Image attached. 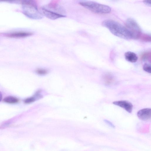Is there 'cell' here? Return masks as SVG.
I'll return each instance as SVG.
<instances>
[{
	"label": "cell",
	"instance_id": "52a82bcc",
	"mask_svg": "<svg viewBox=\"0 0 151 151\" xmlns=\"http://www.w3.org/2000/svg\"><path fill=\"white\" fill-rule=\"evenodd\" d=\"M137 115L138 118L141 120H148L151 118V109L147 108L140 109L137 112Z\"/></svg>",
	"mask_w": 151,
	"mask_h": 151
},
{
	"label": "cell",
	"instance_id": "2e32d148",
	"mask_svg": "<svg viewBox=\"0 0 151 151\" xmlns=\"http://www.w3.org/2000/svg\"><path fill=\"white\" fill-rule=\"evenodd\" d=\"M144 3L146 5L150 7L151 6V1L144 0L143 1Z\"/></svg>",
	"mask_w": 151,
	"mask_h": 151
},
{
	"label": "cell",
	"instance_id": "e0dca14e",
	"mask_svg": "<svg viewBox=\"0 0 151 151\" xmlns=\"http://www.w3.org/2000/svg\"><path fill=\"white\" fill-rule=\"evenodd\" d=\"M2 94L1 92L0 91V101L2 99Z\"/></svg>",
	"mask_w": 151,
	"mask_h": 151
},
{
	"label": "cell",
	"instance_id": "8992f818",
	"mask_svg": "<svg viewBox=\"0 0 151 151\" xmlns=\"http://www.w3.org/2000/svg\"><path fill=\"white\" fill-rule=\"evenodd\" d=\"M113 104L116 106L124 109L129 113L132 112L133 109V105L130 102L126 100H120L114 101Z\"/></svg>",
	"mask_w": 151,
	"mask_h": 151
},
{
	"label": "cell",
	"instance_id": "277c9868",
	"mask_svg": "<svg viewBox=\"0 0 151 151\" xmlns=\"http://www.w3.org/2000/svg\"><path fill=\"white\" fill-rule=\"evenodd\" d=\"M127 28L131 33L133 39L139 38L141 35L140 27L137 22L134 19L129 18L126 22Z\"/></svg>",
	"mask_w": 151,
	"mask_h": 151
},
{
	"label": "cell",
	"instance_id": "3957f363",
	"mask_svg": "<svg viewBox=\"0 0 151 151\" xmlns=\"http://www.w3.org/2000/svg\"><path fill=\"white\" fill-rule=\"evenodd\" d=\"M79 4L91 12L97 14H108L111 11L109 6L93 1H81Z\"/></svg>",
	"mask_w": 151,
	"mask_h": 151
},
{
	"label": "cell",
	"instance_id": "9a60e30c",
	"mask_svg": "<svg viewBox=\"0 0 151 151\" xmlns=\"http://www.w3.org/2000/svg\"><path fill=\"white\" fill-rule=\"evenodd\" d=\"M104 122L106 124L108 125L112 128H115V126L110 121L107 119H104Z\"/></svg>",
	"mask_w": 151,
	"mask_h": 151
},
{
	"label": "cell",
	"instance_id": "9c48e42d",
	"mask_svg": "<svg viewBox=\"0 0 151 151\" xmlns=\"http://www.w3.org/2000/svg\"><path fill=\"white\" fill-rule=\"evenodd\" d=\"M124 57L125 59L131 63H135L138 60V57L134 53L128 51L124 54Z\"/></svg>",
	"mask_w": 151,
	"mask_h": 151
},
{
	"label": "cell",
	"instance_id": "ba28073f",
	"mask_svg": "<svg viewBox=\"0 0 151 151\" xmlns=\"http://www.w3.org/2000/svg\"><path fill=\"white\" fill-rule=\"evenodd\" d=\"M32 35L31 32H15L8 34L6 35L9 37L13 38H23L30 36Z\"/></svg>",
	"mask_w": 151,
	"mask_h": 151
},
{
	"label": "cell",
	"instance_id": "7a4b0ae2",
	"mask_svg": "<svg viewBox=\"0 0 151 151\" xmlns=\"http://www.w3.org/2000/svg\"><path fill=\"white\" fill-rule=\"evenodd\" d=\"M22 6L24 14L27 17L33 19L42 18V14L38 9L37 4L35 1L24 0L22 2Z\"/></svg>",
	"mask_w": 151,
	"mask_h": 151
},
{
	"label": "cell",
	"instance_id": "30bf717a",
	"mask_svg": "<svg viewBox=\"0 0 151 151\" xmlns=\"http://www.w3.org/2000/svg\"><path fill=\"white\" fill-rule=\"evenodd\" d=\"M4 101V102L10 104H14L18 102L19 100L17 98L12 96H8L5 98Z\"/></svg>",
	"mask_w": 151,
	"mask_h": 151
},
{
	"label": "cell",
	"instance_id": "4fadbf2b",
	"mask_svg": "<svg viewBox=\"0 0 151 151\" xmlns=\"http://www.w3.org/2000/svg\"><path fill=\"white\" fill-rule=\"evenodd\" d=\"M36 72L37 74L41 75H46L47 73L48 72L47 70L42 68L37 69Z\"/></svg>",
	"mask_w": 151,
	"mask_h": 151
},
{
	"label": "cell",
	"instance_id": "7c38bea8",
	"mask_svg": "<svg viewBox=\"0 0 151 151\" xmlns=\"http://www.w3.org/2000/svg\"><path fill=\"white\" fill-rule=\"evenodd\" d=\"M143 68L145 72L149 73H151V68L150 64L147 63H145L143 66Z\"/></svg>",
	"mask_w": 151,
	"mask_h": 151
},
{
	"label": "cell",
	"instance_id": "6da1fadb",
	"mask_svg": "<svg viewBox=\"0 0 151 151\" xmlns=\"http://www.w3.org/2000/svg\"><path fill=\"white\" fill-rule=\"evenodd\" d=\"M102 25L116 36L127 40L133 39L131 33L127 28L115 21L106 19L102 22Z\"/></svg>",
	"mask_w": 151,
	"mask_h": 151
},
{
	"label": "cell",
	"instance_id": "5b68a950",
	"mask_svg": "<svg viewBox=\"0 0 151 151\" xmlns=\"http://www.w3.org/2000/svg\"><path fill=\"white\" fill-rule=\"evenodd\" d=\"M48 7L52 9L53 10L50 9L45 7H42L41 8L42 14L47 18L55 20L65 17V16L63 14L56 12L57 11H59V10H61L62 9H61L57 8L58 7L56 5H49Z\"/></svg>",
	"mask_w": 151,
	"mask_h": 151
},
{
	"label": "cell",
	"instance_id": "8fae6325",
	"mask_svg": "<svg viewBox=\"0 0 151 151\" xmlns=\"http://www.w3.org/2000/svg\"><path fill=\"white\" fill-rule=\"evenodd\" d=\"M38 93H37L35 95L32 97L26 99L24 100V102L26 104L30 103L36 101L37 98L41 97V96Z\"/></svg>",
	"mask_w": 151,
	"mask_h": 151
},
{
	"label": "cell",
	"instance_id": "5bb4252c",
	"mask_svg": "<svg viewBox=\"0 0 151 151\" xmlns=\"http://www.w3.org/2000/svg\"><path fill=\"white\" fill-rule=\"evenodd\" d=\"M142 40L148 42L150 41V36L147 35L142 34L141 35L140 37Z\"/></svg>",
	"mask_w": 151,
	"mask_h": 151
}]
</instances>
